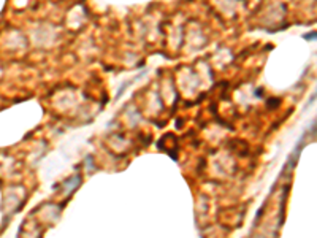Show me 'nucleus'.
<instances>
[{
	"mask_svg": "<svg viewBox=\"0 0 317 238\" xmlns=\"http://www.w3.org/2000/svg\"><path fill=\"white\" fill-rule=\"evenodd\" d=\"M305 38H306V40H314V38H316V32L306 33V35H305Z\"/></svg>",
	"mask_w": 317,
	"mask_h": 238,
	"instance_id": "obj_1",
	"label": "nucleus"
}]
</instances>
